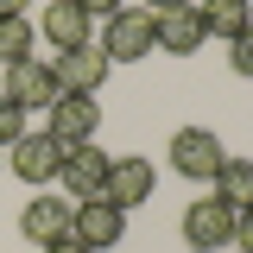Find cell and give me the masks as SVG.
<instances>
[{"mask_svg": "<svg viewBox=\"0 0 253 253\" xmlns=\"http://www.w3.org/2000/svg\"><path fill=\"white\" fill-rule=\"evenodd\" d=\"M152 190H158L152 158H108V184H101V196H108L114 209H139V203H152Z\"/></svg>", "mask_w": 253, "mask_h": 253, "instance_id": "8", "label": "cell"}, {"mask_svg": "<svg viewBox=\"0 0 253 253\" xmlns=\"http://www.w3.org/2000/svg\"><path fill=\"white\" fill-rule=\"evenodd\" d=\"M101 57H108V63H139V57H152V13H146V6H121V13H108V26H101Z\"/></svg>", "mask_w": 253, "mask_h": 253, "instance_id": "2", "label": "cell"}, {"mask_svg": "<svg viewBox=\"0 0 253 253\" xmlns=\"http://www.w3.org/2000/svg\"><path fill=\"white\" fill-rule=\"evenodd\" d=\"M221 158H228V146H221L209 126H177L171 133V171L190 177V184H215Z\"/></svg>", "mask_w": 253, "mask_h": 253, "instance_id": "1", "label": "cell"}, {"mask_svg": "<svg viewBox=\"0 0 253 253\" xmlns=\"http://www.w3.org/2000/svg\"><path fill=\"white\" fill-rule=\"evenodd\" d=\"M76 6H83V13H89V19H95V13H101V19H108V13H121L126 0H76Z\"/></svg>", "mask_w": 253, "mask_h": 253, "instance_id": "20", "label": "cell"}, {"mask_svg": "<svg viewBox=\"0 0 253 253\" xmlns=\"http://www.w3.org/2000/svg\"><path fill=\"white\" fill-rule=\"evenodd\" d=\"M38 253H89L83 241H51V247H38Z\"/></svg>", "mask_w": 253, "mask_h": 253, "instance_id": "21", "label": "cell"}, {"mask_svg": "<svg viewBox=\"0 0 253 253\" xmlns=\"http://www.w3.org/2000/svg\"><path fill=\"white\" fill-rule=\"evenodd\" d=\"M234 247L253 253V209H234Z\"/></svg>", "mask_w": 253, "mask_h": 253, "instance_id": "19", "label": "cell"}, {"mask_svg": "<svg viewBox=\"0 0 253 253\" xmlns=\"http://www.w3.org/2000/svg\"><path fill=\"white\" fill-rule=\"evenodd\" d=\"M57 184L76 196V203H89V196H101V184H108V152L101 146H70L63 152V165H57Z\"/></svg>", "mask_w": 253, "mask_h": 253, "instance_id": "10", "label": "cell"}, {"mask_svg": "<svg viewBox=\"0 0 253 253\" xmlns=\"http://www.w3.org/2000/svg\"><path fill=\"white\" fill-rule=\"evenodd\" d=\"M184 241H190L196 253H221V247H234V209H228L221 196L190 203V209H184Z\"/></svg>", "mask_w": 253, "mask_h": 253, "instance_id": "6", "label": "cell"}, {"mask_svg": "<svg viewBox=\"0 0 253 253\" xmlns=\"http://www.w3.org/2000/svg\"><path fill=\"white\" fill-rule=\"evenodd\" d=\"M70 215H76V203H51V196H32L26 209H19V234H26L32 247L70 241Z\"/></svg>", "mask_w": 253, "mask_h": 253, "instance_id": "12", "label": "cell"}, {"mask_svg": "<svg viewBox=\"0 0 253 253\" xmlns=\"http://www.w3.org/2000/svg\"><path fill=\"white\" fill-rule=\"evenodd\" d=\"M0 19H26V0H0Z\"/></svg>", "mask_w": 253, "mask_h": 253, "instance_id": "22", "label": "cell"}, {"mask_svg": "<svg viewBox=\"0 0 253 253\" xmlns=\"http://www.w3.org/2000/svg\"><path fill=\"white\" fill-rule=\"evenodd\" d=\"M215 196L228 203V209H253V158H221V171H215Z\"/></svg>", "mask_w": 253, "mask_h": 253, "instance_id": "15", "label": "cell"}, {"mask_svg": "<svg viewBox=\"0 0 253 253\" xmlns=\"http://www.w3.org/2000/svg\"><path fill=\"white\" fill-rule=\"evenodd\" d=\"M203 13H196V0H171V6H158L152 13V51H171V57H196L203 51Z\"/></svg>", "mask_w": 253, "mask_h": 253, "instance_id": "3", "label": "cell"}, {"mask_svg": "<svg viewBox=\"0 0 253 253\" xmlns=\"http://www.w3.org/2000/svg\"><path fill=\"white\" fill-rule=\"evenodd\" d=\"M121 234H126V209H114L108 196L76 203V215H70V241H83L89 253H108V247H121Z\"/></svg>", "mask_w": 253, "mask_h": 253, "instance_id": "5", "label": "cell"}, {"mask_svg": "<svg viewBox=\"0 0 253 253\" xmlns=\"http://www.w3.org/2000/svg\"><path fill=\"white\" fill-rule=\"evenodd\" d=\"M63 152H70V146H63L57 133H19V139L6 146V165H13L26 184H51L57 165H63Z\"/></svg>", "mask_w": 253, "mask_h": 253, "instance_id": "7", "label": "cell"}, {"mask_svg": "<svg viewBox=\"0 0 253 253\" xmlns=\"http://www.w3.org/2000/svg\"><path fill=\"white\" fill-rule=\"evenodd\" d=\"M19 133H26V108H19L13 95H0V146H13Z\"/></svg>", "mask_w": 253, "mask_h": 253, "instance_id": "17", "label": "cell"}, {"mask_svg": "<svg viewBox=\"0 0 253 253\" xmlns=\"http://www.w3.org/2000/svg\"><path fill=\"white\" fill-rule=\"evenodd\" d=\"M51 63V76H57V95H101V83H108V70L114 63L101 57V44H76V51H57Z\"/></svg>", "mask_w": 253, "mask_h": 253, "instance_id": "4", "label": "cell"}, {"mask_svg": "<svg viewBox=\"0 0 253 253\" xmlns=\"http://www.w3.org/2000/svg\"><path fill=\"white\" fill-rule=\"evenodd\" d=\"M44 114H51L44 133H57L63 146H89L95 133H101V101H95V95H57Z\"/></svg>", "mask_w": 253, "mask_h": 253, "instance_id": "9", "label": "cell"}, {"mask_svg": "<svg viewBox=\"0 0 253 253\" xmlns=\"http://www.w3.org/2000/svg\"><path fill=\"white\" fill-rule=\"evenodd\" d=\"M196 13H203V32L209 38H228V44L253 26V0H196Z\"/></svg>", "mask_w": 253, "mask_h": 253, "instance_id": "14", "label": "cell"}, {"mask_svg": "<svg viewBox=\"0 0 253 253\" xmlns=\"http://www.w3.org/2000/svg\"><path fill=\"white\" fill-rule=\"evenodd\" d=\"M38 38L51 44V57H57V51H76V44H95L89 38V13H83L76 0H51V6L38 13Z\"/></svg>", "mask_w": 253, "mask_h": 253, "instance_id": "11", "label": "cell"}, {"mask_svg": "<svg viewBox=\"0 0 253 253\" xmlns=\"http://www.w3.org/2000/svg\"><path fill=\"white\" fill-rule=\"evenodd\" d=\"M228 70H234V76H247V83H253V26L241 32L234 44H228Z\"/></svg>", "mask_w": 253, "mask_h": 253, "instance_id": "18", "label": "cell"}, {"mask_svg": "<svg viewBox=\"0 0 253 253\" xmlns=\"http://www.w3.org/2000/svg\"><path fill=\"white\" fill-rule=\"evenodd\" d=\"M158 6H171V0H146V13H158Z\"/></svg>", "mask_w": 253, "mask_h": 253, "instance_id": "23", "label": "cell"}, {"mask_svg": "<svg viewBox=\"0 0 253 253\" xmlns=\"http://www.w3.org/2000/svg\"><path fill=\"white\" fill-rule=\"evenodd\" d=\"M32 38H38V32H32L26 19H0V63H6V70L26 63L32 57Z\"/></svg>", "mask_w": 253, "mask_h": 253, "instance_id": "16", "label": "cell"}, {"mask_svg": "<svg viewBox=\"0 0 253 253\" xmlns=\"http://www.w3.org/2000/svg\"><path fill=\"white\" fill-rule=\"evenodd\" d=\"M6 95H13L26 114H32V108H51V101H57V76H51V63H44V57L13 63V70H6Z\"/></svg>", "mask_w": 253, "mask_h": 253, "instance_id": "13", "label": "cell"}]
</instances>
